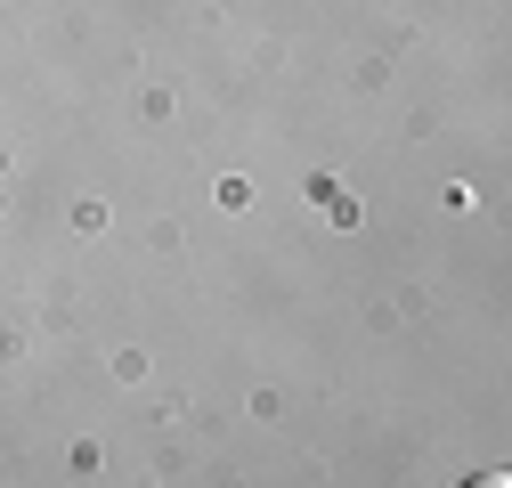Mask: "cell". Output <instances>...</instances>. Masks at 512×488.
<instances>
[{"label":"cell","instance_id":"1","mask_svg":"<svg viewBox=\"0 0 512 488\" xmlns=\"http://www.w3.org/2000/svg\"><path fill=\"white\" fill-rule=\"evenodd\" d=\"M464 488H512V472H480V480H464Z\"/></svg>","mask_w":512,"mask_h":488}]
</instances>
